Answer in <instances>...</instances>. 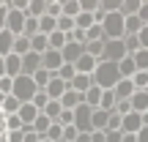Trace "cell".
I'll use <instances>...</instances> for the list:
<instances>
[{
	"label": "cell",
	"instance_id": "1",
	"mask_svg": "<svg viewBox=\"0 0 148 142\" xmlns=\"http://www.w3.org/2000/svg\"><path fill=\"white\" fill-rule=\"evenodd\" d=\"M121 79H123V77H121L118 63H104V60L99 63V69H96V74H93V82L99 85L101 90H115Z\"/></svg>",
	"mask_w": 148,
	"mask_h": 142
},
{
	"label": "cell",
	"instance_id": "2",
	"mask_svg": "<svg viewBox=\"0 0 148 142\" xmlns=\"http://www.w3.org/2000/svg\"><path fill=\"white\" fill-rule=\"evenodd\" d=\"M101 27H104V36L107 41H123L126 38V16L118 11V14H107L104 22H101Z\"/></svg>",
	"mask_w": 148,
	"mask_h": 142
},
{
	"label": "cell",
	"instance_id": "3",
	"mask_svg": "<svg viewBox=\"0 0 148 142\" xmlns=\"http://www.w3.org/2000/svg\"><path fill=\"white\" fill-rule=\"evenodd\" d=\"M36 93H38V85L33 82V77H25V74H22V77L14 79V93L11 96H16L22 104H30Z\"/></svg>",
	"mask_w": 148,
	"mask_h": 142
},
{
	"label": "cell",
	"instance_id": "4",
	"mask_svg": "<svg viewBox=\"0 0 148 142\" xmlns=\"http://www.w3.org/2000/svg\"><path fill=\"white\" fill-rule=\"evenodd\" d=\"M74 126L79 128V134H93V107L82 104L74 109Z\"/></svg>",
	"mask_w": 148,
	"mask_h": 142
},
{
	"label": "cell",
	"instance_id": "5",
	"mask_svg": "<svg viewBox=\"0 0 148 142\" xmlns=\"http://www.w3.org/2000/svg\"><path fill=\"white\" fill-rule=\"evenodd\" d=\"M123 58H129L123 41H104V55H101L104 63H121ZM101 60H99V63H101Z\"/></svg>",
	"mask_w": 148,
	"mask_h": 142
},
{
	"label": "cell",
	"instance_id": "6",
	"mask_svg": "<svg viewBox=\"0 0 148 142\" xmlns=\"http://www.w3.org/2000/svg\"><path fill=\"white\" fill-rule=\"evenodd\" d=\"M25 25H27V14H25V11L11 8L8 22H5V30H11L14 36H25Z\"/></svg>",
	"mask_w": 148,
	"mask_h": 142
},
{
	"label": "cell",
	"instance_id": "7",
	"mask_svg": "<svg viewBox=\"0 0 148 142\" xmlns=\"http://www.w3.org/2000/svg\"><path fill=\"white\" fill-rule=\"evenodd\" d=\"M41 58H44V69H47V71H52V74H58V71L66 66L63 52H58V49H49V52H47V55H41Z\"/></svg>",
	"mask_w": 148,
	"mask_h": 142
},
{
	"label": "cell",
	"instance_id": "8",
	"mask_svg": "<svg viewBox=\"0 0 148 142\" xmlns=\"http://www.w3.org/2000/svg\"><path fill=\"white\" fill-rule=\"evenodd\" d=\"M38 69H44V58H41V55L30 52V55L22 58V74H25V77H33Z\"/></svg>",
	"mask_w": 148,
	"mask_h": 142
},
{
	"label": "cell",
	"instance_id": "9",
	"mask_svg": "<svg viewBox=\"0 0 148 142\" xmlns=\"http://www.w3.org/2000/svg\"><path fill=\"white\" fill-rule=\"evenodd\" d=\"M66 93H69V82H63L60 77H52V82L47 85V96H49L52 101H60Z\"/></svg>",
	"mask_w": 148,
	"mask_h": 142
},
{
	"label": "cell",
	"instance_id": "10",
	"mask_svg": "<svg viewBox=\"0 0 148 142\" xmlns=\"http://www.w3.org/2000/svg\"><path fill=\"white\" fill-rule=\"evenodd\" d=\"M74 66H77V74H88V77H93L96 69H99V60H96L93 55H88V52H85V55H82V58H79Z\"/></svg>",
	"mask_w": 148,
	"mask_h": 142
},
{
	"label": "cell",
	"instance_id": "11",
	"mask_svg": "<svg viewBox=\"0 0 148 142\" xmlns=\"http://www.w3.org/2000/svg\"><path fill=\"white\" fill-rule=\"evenodd\" d=\"M82 55H85V44H77V41H69V44H66V47H63V60H66V63H77V60L79 58H82Z\"/></svg>",
	"mask_w": 148,
	"mask_h": 142
},
{
	"label": "cell",
	"instance_id": "12",
	"mask_svg": "<svg viewBox=\"0 0 148 142\" xmlns=\"http://www.w3.org/2000/svg\"><path fill=\"white\" fill-rule=\"evenodd\" d=\"M140 131H143V115L140 112H132L123 118V134H140Z\"/></svg>",
	"mask_w": 148,
	"mask_h": 142
},
{
	"label": "cell",
	"instance_id": "13",
	"mask_svg": "<svg viewBox=\"0 0 148 142\" xmlns=\"http://www.w3.org/2000/svg\"><path fill=\"white\" fill-rule=\"evenodd\" d=\"M93 85H96V82H93V77H88V74H77V77L71 79V85H69V88L85 96V93H88L90 88H93Z\"/></svg>",
	"mask_w": 148,
	"mask_h": 142
},
{
	"label": "cell",
	"instance_id": "14",
	"mask_svg": "<svg viewBox=\"0 0 148 142\" xmlns=\"http://www.w3.org/2000/svg\"><path fill=\"white\" fill-rule=\"evenodd\" d=\"M134 93H137V88H134L132 79H121V82H118V88H115L118 101H132V96H134Z\"/></svg>",
	"mask_w": 148,
	"mask_h": 142
},
{
	"label": "cell",
	"instance_id": "15",
	"mask_svg": "<svg viewBox=\"0 0 148 142\" xmlns=\"http://www.w3.org/2000/svg\"><path fill=\"white\" fill-rule=\"evenodd\" d=\"M60 104H63V109H71V112H74L77 107H82V104H85V96L69 88V93H66L63 99H60Z\"/></svg>",
	"mask_w": 148,
	"mask_h": 142
},
{
	"label": "cell",
	"instance_id": "16",
	"mask_svg": "<svg viewBox=\"0 0 148 142\" xmlns=\"http://www.w3.org/2000/svg\"><path fill=\"white\" fill-rule=\"evenodd\" d=\"M14 41H16V36L11 30H3V33H0V58L14 55Z\"/></svg>",
	"mask_w": 148,
	"mask_h": 142
},
{
	"label": "cell",
	"instance_id": "17",
	"mask_svg": "<svg viewBox=\"0 0 148 142\" xmlns=\"http://www.w3.org/2000/svg\"><path fill=\"white\" fill-rule=\"evenodd\" d=\"M5 77H11V79L22 77V58L19 55H8L5 58Z\"/></svg>",
	"mask_w": 148,
	"mask_h": 142
},
{
	"label": "cell",
	"instance_id": "18",
	"mask_svg": "<svg viewBox=\"0 0 148 142\" xmlns=\"http://www.w3.org/2000/svg\"><path fill=\"white\" fill-rule=\"evenodd\" d=\"M110 115L112 112H107V109H93V131H107Z\"/></svg>",
	"mask_w": 148,
	"mask_h": 142
},
{
	"label": "cell",
	"instance_id": "19",
	"mask_svg": "<svg viewBox=\"0 0 148 142\" xmlns=\"http://www.w3.org/2000/svg\"><path fill=\"white\" fill-rule=\"evenodd\" d=\"M132 109L140 112V115L148 112V90H137V93L132 96Z\"/></svg>",
	"mask_w": 148,
	"mask_h": 142
},
{
	"label": "cell",
	"instance_id": "20",
	"mask_svg": "<svg viewBox=\"0 0 148 142\" xmlns=\"http://www.w3.org/2000/svg\"><path fill=\"white\" fill-rule=\"evenodd\" d=\"M16 115L22 118V123H25V126H33V123H36V118L41 115V112H38L33 104H22V109L16 112Z\"/></svg>",
	"mask_w": 148,
	"mask_h": 142
},
{
	"label": "cell",
	"instance_id": "21",
	"mask_svg": "<svg viewBox=\"0 0 148 142\" xmlns=\"http://www.w3.org/2000/svg\"><path fill=\"white\" fill-rule=\"evenodd\" d=\"M101 96H104V90H101L99 85H93V88L85 93V104L93 107V109H99V107H101Z\"/></svg>",
	"mask_w": 148,
	"mask_h": 142
},
{
	"label": "cell",
	"instance_id": "22",
	"mask_svg": "<svg viewBox=\"0 0 148 142\" xmlns=\"http://www.w3.org/2000/svg\"><path fill=\"white\" fill-rule=\"evenodd\" d=\"M30 52H33V44H30V38H27V36H16V41H14V55L25 58V55H30Z\"/></svg>",
	"mask_w": 148,
	"mask_h": 142
},
{
	"label": "cell",
	"instance_id": "23",
	"mask_svg": "<svg viewBox=\"0 0 148 142\" xmlns=\"http://www.w3.org/2000/svg\"><path fill=\"white\" fill-rule=\"evenodd\" d=\"M118 69H121V77L123 79H132L134 74H137V63H134V58L129 55V58H123L121 63H118Z\"/></svg>",
	"mask_w": 148,
	"mask_h": 142
},
{
	"label": "cell",
	"instance_id": "24",
	"mask_svg": "<svg viewBox=\"0 0 148 142\" xmlns=\"http://www.w3.org/2000/svg\"><path fill=\"white\" fill-rule=\"evenodd\" d=\"M25 14L33 16V19H41V16L47 14V0H30V5H27Z\"/></svg>",
	"mask_w": 148,
	"mask_h": 142
},
{
	"label": "cell",
	"instance_id": "25",
	"mask_svg": "<svg viewBox=\"0 0 148 142\" xmlns=\"http://www.w3.org/2000/svg\"><path fill=\"white\" fill-rule=\"evenodd\" d=\"M79 14H82V0H63V16L77 19Z\"/></svg>",
	"mask_w": 148,
	"mask_h": 142
},
{
	"label": "cell",
	"instance_id": "26",
	"mask_svg": "<svg viewBox=\"0 0 148 142\" xmlns=\"http://www.w3.org/2000/svg\"><path fill=\"white\" fill-rule=\"evenodd\" d=\"M49 128H52V120H49V118L41 112V115L36 118V123H33V131H36L38 137H47V131H49Z\"/></svg>",
	"mask_w": 148,
	"mask_h": 142
},
{
	"label": "cell",
	"instance_id": "27",
	"mask_svg": "<svg viewBox=\"0 0 148 142\" xmlns=\"http://www.w3.org/2000/svg\"><path fill=\"white\" fill-rule=\"evenodd\" d=\"M93 25H99V22H96V14H88V11H82V14L77 16V30H85V33H88Z\"/></svg>",
	"mask_w": 148,
	"mask_h": 142
},
{
	"label": "cell",
	"instance_id": "28",
	"mask_svg": "<svg viewBox=\"0 0 148 142\" xmlns=\"http://www.w3.org/2000/svg\"><path fill=\"white\" fill-rule=\"evenodd\" d=\"M52 77H55L52 71H47V69H38L36 74H33V82L38 85V90H47V85L52 82Z\"/></svg>",
	"mask_w": 148,
	"mask_h": 142
},
{
	"label": "cell",
	"instance_id": "29",
	"mask_svg": "<svg viewBox=\"0 0 148 142\" xmlns=\"http://www.w3.org/2000/svg\"><path fill=\"white\" fill-rule=\"evenodd\" d=\"M69 44V36L60 30H55L52 36H49V49H58V52H63V47Z\"/></svg>",
	"mask_w": 148,
	"mask_h": 142
},
{
	"label": "cell",
	"instance_id": "30",
	"mask_svg": "<svg viewBox=\"0 0 148 142\" xmlns=\"http://www.w3.org/2000/svg\"><path fill=\"white\" fill-rule=\"evenodd\" d=\"M143 19H140V14L137 16H126V36H140V30H143Z\"/></svg>",
	"mask_w": 148,
	"mask_h": 142
},
{
	"label": "cell",
	"instance_id": "31",
	"mask_svg": "<svg viewBox=\"0 0 148 142\" xmlns=\"http://www.w3.org/2000/svg\"><path fill=\"white\" fill-rule=\"evenodd\" d=\"M49 101H52V99H49V96H47V90H38V93L33 96V101H30V104L36 107L38 112H44V109H47V107H49Z\"/></svg>",
	"mask_w": 148,
	"mask_h": 142
},
{
	"label": "cell",
	"instance_id": "32",
	"mask_svg": "<svg viewBox=\"0 0 148 142\" xmlns=\"http://www.w3.org/2000/svg\"><path fill=\"white\" fill-rule=\"evenodd\" d=\"M47 14L52 19H60L63 16V0H47Z\"/></svg>",
	"mask_w": 148,
	"mask_h": 142
},
{
	"label": "cell",
	"instance_id": "33",
	"mask_svg": "<svg viewBox=\"0 0 148 142\" xmlns=\"http://www.w3.org/2000/svg\"><path fill=\"white\" fill-rule=\"evenodd\" d=\"M60 112H63V104H60V101H49V107L44 109V115H47V118H49L52 123H58Z\"/></svg>",
	"mask_w": 148,
	"mask_h": 142
},
{
	"label": "cell",
	"instance_id": "34",
	"mask_svg": "<svg viewBox=\"0 0 148 142\" xmlns=\"http://www.w3.org/2000/svg\"><path fill=\"white\" fill-rule=\"evenodd\" d=\"M55 77H60V79H63V82H69V85H71V79L77 77V66H71V63H66L63 69H60L58 74H55Z\"/></svg>",
	"mask_w": 148,
	"mask_h": 142
},
{
	"label": "cell",
	"instance_id": "35",
	"mask_svg": "<svg viewBox=\"0 0 148 142\" xmlns=\"http://www.w3.org/2000/svg\"><path fill=\"white\" fill-rule=\"evenodd\" d=\"M5 128H8V131H22L25 123H22L19 115H5Z\"/></svg>",
	"mask_w": 148,
	"mask_h": 142
},
{
	"label": "cell",
	"instance_id": "36",
	"mask_svg": "<svg viewBox=\"0 0 148 142\" xmlns=\"http://www.w3.org/2000/svg\"><path fill=\"white\" fill-rule=\"evenodd\" d=\"M132 58H134V63H137V71H148V49H140Z\"/></svg>",
	"mask_w": 148,
	"mask_h": 142
},
{
	"label": "cell",
	"instance_id": "37",
	"mask_svg": "<svg viewBox=\"0 0 148 142\" xmlns=\"http://www.w3.org/2000/svg\"><path fill=\"white\" fill-rule=\"evenodd\" d=\"M90 41H107L104 27H101V25H93V27L88 30V44H90Z\"/></svg>",
	"mask_w": 148,
	"mask_h": 142
},
{
	"label": "cell",
	"instance_id": "38",
	"mask_svg": "<svg viewBox=\"0 0 148 142\" xmlns=\"http://www.w3.org/2000/svg\"><path fill=\"white\" fill-rule=\"evenodd\" d=\"M123 47H126L129 55H134V52H140V49H143V47H140V38H137V36H126V38H123Z\"/></svg>",
	"mask_w": 148,
	"mask_h": 142
},
{
	"label": "cell",
	"instance_id": "39",
	"mask_svg": "<svg viewBox=\"0 0 148 142\" xmlns=\"http://www.w3.org/2000/svg\"><path fill=\"white\" fill-rule=\"evenodd\" d=\"M47 139L49 142H63V126L60 123H52V128L47 131Z\"/></svg>",
	"mask_w": 148,
	"mask_h": 142
},
{
	"label": "cell",
	"instance_id": "40",
	"mask_svg": "<svg viewBox=\"0 0 148 142\" xmlns=\"http://www.w3.org/2000/svg\"><path fill=\"white\" fill-rule=\"evenodd\" d=\"M132 82H134V88H137V90H148V71H137L132 77Z\"/></svg>",
	"mask_w": 148,
	"mask_h": 142
},
{
	"label": "cell",
	"instance_id": "41",
	"mask_svg": "<svg viewBox=\"0 0 148 142\" xmlns=\"http://www.w3.org/2000/svg\"><path fill=\"white\" fill-rule=\"evenodd\" d=\"M77 137H79V128L77 126H66L63 128V142H77Z\"/></svg>",
	"mask_w": 148,
	"mask_h": 142
},
{
	"label": "cell",
	"instance_id": "42",
	"mask_svg": "<svg viewBox=\"0 0 148 142\" xmlns=\"http://www.w3.org/2000/svg\"><path fill=\"white\" fill-rule=\"evenodd\" d=\"M58 123H60V126H74V112L71 109H63V112H60V118H58Z\"/></svg>",
	"mask_w": 148,
	"mask_h": 142
},
{
	"label": "cell",
	"instance_id": "43",
	"mask_svg": "<svg viewBox=\"0 0 148 142\" xmlns=\"http://www.w3.org/2000/svg\"><path fill=\"white\" fill-rule=\"evenodd\" d=\"M115 112H118V115H121V118H126V115H132V101H118V107H115Z\"/></svg>",
	"mask_w": 148,
	"mask_h": 142
},
{
	"label": "cell",
	"instance_id": "44",
	"mask_svg": "<svg viewBox=\"0 0 148 142\" xmlns=\"http://www.w3.org/2000/svg\"><path fill=\"white\" fill-rule=\"evenodd\" d=\"M0 93H5V96L14 93V79H11V77H3V79H0Z\"/></svg>",
	"mask_w": 148,
	"mask_h": 142
},
{
	"label": "cell",
	"instance_id": "45",
	"mask_svg": "<svg viewBox=\"0 0 148 142\" xmlns=\"http://www.w3.org/2000/svg\"><path fill=\"white\" fill-rule=\"evenodd\" d=\"M44 137H38L36 131H33V126H25V142H41Z\"/></svg>",
	"mask_w": 148,
	"mask_h": 142
},
{
	"label": "cell",
	"instance_id": "46",
	"mask_svg": "<svg viewBox=\"0 0 148 142\" xmlns=\"http://www.w3.org/2000/svg\"><path fill=\"white\" fill-rule=\"evenodd\" d=\"M107 142H123V131H107Z\"/></svg>",
	"mask_w": 148,
	"mask_h": 142
},
{
	"label": "cell",
	"instance_id": "47",
	"mask_svg": "<svg viewBox=\"0 0 148 142\" xmlns=\"http://www.w3.org/2000/svg\"><path fill=\"white\" fill-rule=\"evenodd\" d=\"M137 38H140V47H143V49H148V25L143 27V30H140V36H137Z\"/></svg>",
	"mask_w": 148,
	"mask_h": 142
},
{
	"label": "cell",
	"instance_id": "48",
	"mask_svg": "<svg viewBox=\"0 0 148 142\" xmlns=\"http://www.w3.org/2000/svg\"><path fill=\"white\" fill-rule=\"evenodd\" d=\"M140 19H143V25H148V0H143V8H140Z\"/></svg>",
	"mask_w": 148,
	"mask_h": 142
},
{
	"label": "cell",
	"instance_id": "49",
	"mask_svg": "<svg viewBox=\"0 0 148 142\" xmlns=\"http://www.w3.org/2000/svg\"><path fill=\"white\" fill-rule=\"evenodd\" d=\"M90 137H93V142H107V131H93Z\"/></svg>",
	"mask_w": 148,
	"mask_h": 142
},
{
	"label": "cell",
	"instance_id": "50",
	"mask_svg": "<svg viewBox=\"0 0 148 142\" xmlns=\"http://www.w3.org/2000/svg\"><path fill=\"white\" fill-rule=\"evenodd\" d=\"M137 139H140V142H148V126H143V131L137 134Z\"/></svg>",
	"mask_w": 148,
	"mask_h": 142
},
{
	"label": "cell",
	"instance_id": "51",
	"mask_svg": "<svg viewBox=\"0 0 148 142\" xmlns=\"http://www.w3.org/2000/svg\"><path fill=\"white\" fill-rule=\"evenodd\" d=\"M77 142H93V137H90V134H79Z\"/></svg>",
	"mask_w": 148,
	"mask_h": 142
},
{
	"label": "cell",
	"instance_id": "52",
	"mask_svg": "<svg viewBox=\"0 0 148 142\" xmlns=\"http://www.w3.org/2000/svg\"><path fill=\"white\" fill-rule=\"evenodd\" d=\"M5 77V58H0V79Z\"/></svg>",
	"mask_w": 148,
	"mask_h": 142
},
{
	"label": "cell",
	"instance_id": "53",
	"mask_svg": "<svg viewBox=\"0 0 148 142\" xmlns=\"http://www.w3.org/2000/svg\"><path fill=\"white\" fill-rule=\"evenodd\" d=\"M143 126H148V112H145V115H143Z\"/></svg>",
	"mask_w": 148,
	"mask_h": 142
},
{
	"label": "cell",
	"instance_id": "54",
	"mask_svg": "<svg viewBox=\"0 0 148 142\" xmlns=\"http://www.w3.org/2000/svg\"><path fill=\"white\" fill-rule=\"evenodd\" d=\"M41 142H49V139H47V137H44V139H41Z\"/></svg>",
	"mask_w": 148,
	"mask_h": 142
}]
</instances>
